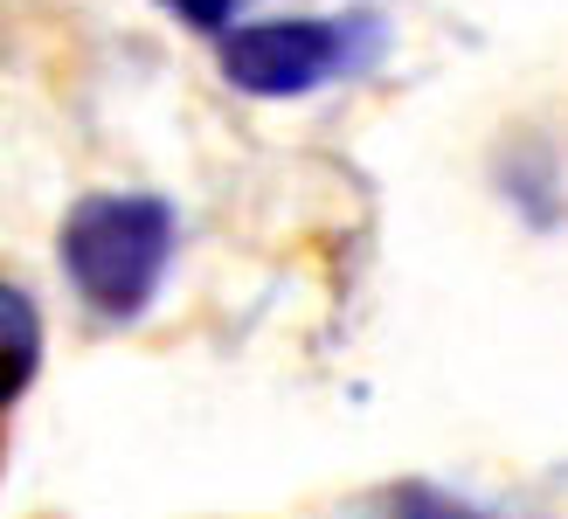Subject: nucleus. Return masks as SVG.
<instances>
[{"mask_svg":"<svg viewBox=\"0 0 568 519\" xmlns=\"http://www.w3.org/2000/svg\"><path fill=\"white\" fill-rule=\"evenodd\" d=\"M174 256H181V208L166 194L104 187L83 194L55 228V264L104 326L146 319Z\"/></svg>","mask_w":568,"mask_h":519,"instance_id":"obj_1","label":"nucleus"},{"mask_svg":"<svg viewBox=\"0 0 568 519\" xmlns=\"http://www.w3.org/2000/svg\"><path fill=\"white\" fill-rule=\"evenodd\" d=\"M222 77L243 98H312L326 83L367 77L388 55V21L375 8H347V14H271V21H236L222 35Z\"/></svg>","mask_w":568,"mask_h":519,"instance_id":"obj_2","label":"nucleus"},{"mask_svg":"<svg viewBox=\"0 0 568 519\" xmlns=\"http://www.w3.org/2000/svg\"><path fill=\"white\" fill-rule=\"evenodd\" d=\"M0 360H8V374H0V401H14L36 388L42 374V305L21 292V284H0Z\"/></svg>","mask_w":568,"mask_h":519,"instance_id":"obj_3","label":"nucleus"},{"mask_svg":"<svg viewBox=\"0 0 568 519\" xmlns=\"http://www.w3.org/2000/svg\"><path fill=\"white\" fill-rule=\"evenodd\" d=\"M382 519H499V512L471 506L458 492H444V485H430V478H403V485H388Z\"/></svg>","mask_w":568,"mask_h":519,"instance_id":"obj_4","label":"nucleus"},{"mask_svg":"<svg viewBox=\"0 0 568 519\" xmlns=\"http://www.w3.org/2000/svg\"><path fill=\"white\" fill-rule=\"evenodd\" d=\"M166 8H174L187 28H202V35H230V28H236V0H166Z\"/></svg>","mask_w":568,"mask_h":519,"instance_id":"obj_5","label":"nucleus"}]
</instances>
